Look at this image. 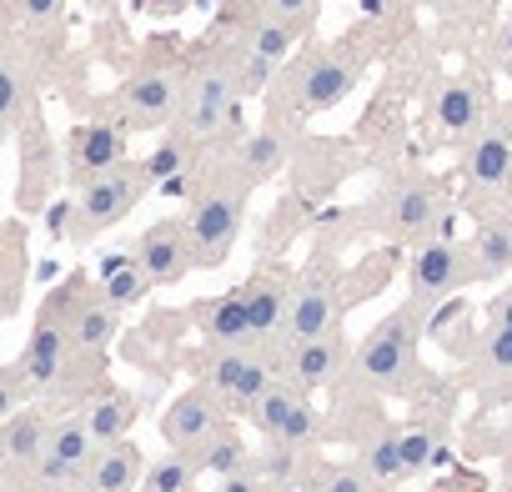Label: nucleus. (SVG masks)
<instances>
[{"mask_svg":"<svg viewBox=\"0 0 512 492\" xmlns=\"http://www.w3.org/2000/svg\"><path fill=\"white\" fill-rule=\"evenodd\" d=\"M116 101H121L126 126H136V131H161V126H171L176 111H181V76L166 71V66H146V71H136V76L121 86Z\"/></svg>","mask_w":512,"mask_h":492,"instance_id":"9d476101","label":"nucleus"},{"mask_svg":"<svg viewBox=\"0 0 512 492\" xmlns=\"http://www.w3.org/2000/svg\"><path fill=\"white\" fill-rule=\"evenodd\" d=\"M492 322H497V327H512V292H502V297L492 302Z\"/></svg>","mask_w":512,"mask_h":492,"instance_id":"c03bdc74","label":"nucleus"},{"mask_svg":"<svg viewBox=\"0 0 512 492\" xmlns=\"http://www.w3.org/2000/svg\"><path fill=\"white\" fill-rule=\"evenodd\" d=\"M196 166V141H186L181 131L176 136H161L151 151H146V161H141V176H146V186H181V176Z\"/></svg>","mask_w":512,"mask_h":492,"instance_id":"c85d7f7f","label":"nucleus"},{"mask_svg":"<svg viewBox=\"0 0 512 492\" xmlns=\"http://www.w3.org/2000/svg\"><path fill=\"white\" fill-rule=\"evenodd\" d=\"M81 417H86V432L96 437V447H111V442L131 437V427H136V402H131L126 392H101V397H91V402L81 407Z\"/></svg>","mask_w":512,"mask_h":492,"instance_id":"393cba45","label":"nucleus"},{"mask_svg":"<svg viewBox=\"0 0 512 492\" xmlns=\"http://www.w3.org/2000/svg\"><path fill=\"white\" fill-rule=\"evenodd\" d=\"M51 437V417L41 407H21L16 417L0 422V477H26Z\"/></svg>","mask_w":512,"mask_h":492,"instance_id":"f3484780","label":"nucleus"},{"mask_svg":"<svg viewBox=\"0 0 512 492\" xmlns=\"http://www.w3.org/2000/svg\"><path fill=\"white\" fill-rule=\"evenodd\" d=\"M241 46H246V56H256V61H267V66H277L292 46H297V26H287L282 16H256L251 26H246V36H241Z\"/></svg>","mask_w":512,"mask_h":492,"instance_id":"2f4dec72","label":"nucleus"},{"mask_svg":"<svg viewBox=\"0 0 512 492\" xmlns=\"http://www.w3.org/2000/svg\"><path fill=\"white\" fill-rule=\"evenodd\" d=\"M497 46H502V56L512 61V16H507V26H502V36H497Z\"/></svg>","mask_w":512,"mask_h":492,"instance_id":"a18cd8bd","label":"nucleus"},{"mask_svg":"<svg viewBox=\"0 0 512 492\" xmlns=\"http://www.w3.org/2000/svg\"><path fill=\"white\" fill-rule=\"evenodd\" d=\"M196 482H201L196 457L171 447V452H161L156 462H146V472H141V487H136V492H196Z\"/></svg>","mask_w":512,"mask_h":492,"instance_id":"7c9ffc66","label":"nucleus"},{"mask_svg":"<svg viewBox=\"0 0 512 492\" xmlns=\"http://www.w3.org/2000/svg\"><path fill=\"white\" fill-rule=\"evenodd\" d=\"M241 221H246V191H206V196L191 201L186 236H191L196 267H221L226 262V252L241 236Z\"/></svg>","mask_w":512,"mask_h":492,"instance_id":"39448f33","label":"nucleus"},{"mask_svg":"<svg viewBox=\"0 0 512 492\" xmlns=\"http://www.w3.org/2000/svg\"><path fill=\"white\" fill-rule=\"evenodd\" d=\"M432 462H437V437L432 432H402V467H407V477L427 472Z\"/></svg>","mask_w":512,"mask_h":492,"instance_id":"e433bc0d","label":"nucleus"},{"mask_svg":"<svg viewBox=\"0 0 512 492\" xmlns=\"http://www.w3.org/2000/svg\"><path fill=\"white\" fill-rule=\"evenodd\" d=\"M507 136H512V126H507Z\"/></svg>","mask_w":512,"mask_h":492,"instance_id":"09e8293b","label":"nucleus"},{"mask_svg":"<svg viewBox=\"0 0 512 492\" xmlns=\"http://www.w3.org/2000/svg\"><path fill=\"white\" fill-rule=\"evenodd\" d=\"M251 472L262 477L272 492H287V487H297V477H302V447H292V442H267L262 452H256Z\"/></svg>","mask_w":512,"mask_h":492,"instance_id":"473e14b6","label":"nucleus"},{"mask_svg":"<svg viewBox=\"0 0 512 492\" xmlns=\"http://www.w3.org/2000/svg\"><path fill=\"white\" fill-rule=\"evenodd\" d=\"M201 332L206 342L221 352V347H246L251 342V317H246V297L241 292H226L216 302L201 307Z\"/></svg>","mask_w":512,"mask_h":492,"instance_id":"5701e85b","label":"nucleus"},{"mask_svg":"<svg viewBox=\"0 0 512 492\" xmlns=\"http://www.w3.org/2000/svg\"><path fill=\"white\" fill-rule=\"evenodd\" d=\"M66 317V337H71V347L76 352H106L111 347V337H116V327H121V312L96 292V297H81L71 312H61Z\"/></svg>","mask_w":512,"mask_h":492,"instance_id":"4be33fe9","label":"nucleus"},{"mask_svg":"<svg viewBox=\"0 0 512 492\" xmlns=\"http://www.w3.org/2000/svg\"><path fill=\"white\" fill-rule=\"evenodd\" d=\"M292 166V141H287V131H251L246 141H241V171L251 176V181H277L282 171Z\"/></svg>","mask_w":512,"mask_h":492,"instance_id":"a878e982","label":"nucleus"},{"mask_svg":"<svg viewBox=\"0 0 512 492\" xmlns=\"http://www.w3.org/2000/svg\"><path fill=\"white\" fill-rule=\"evenodd\" d=\"M432 116L447 136H472V131H482V91L467 86V81H452V86L437 91Z\"/></svg>","mask_w":512,"mask_h":492,"instance_id":"cd10ccee","label":"nucleus"},{"mask_svg":"<svg viewBox=\"0 0 512 492\" xmlns=\"http://www.w3.org/2000/svg\"><path fill=\"white\" fill-rule=\"evenodd\" d=\"M267 11L302 31V26H312V21L322 16V0H267Z\"/></svg>","mask_w":512,"mask_h":492,"instance_id":"ea45409f","label":"nucleus"},{"mask_svg":"<svg viewBox=\"0 0 512 492\" xmlns=\"http://www.w3.org/2000/svg\"><path fill=\"white\" fill-rule=\"evenodd\" d=\"M21 106H26V71L11 56H0V126L16 121Z\"/></svg>","mask_w":512,"mask_h":492,"instance_id":"c9c22d12","label":"nucleus"},{"mask_svg":"<svg viewBox=\"0 0 512 492\" xmlns=\"http://www.w3.org/2000/svg\"><path fill=\"white\" fill-rule=\"evenodd\" d=\"M467 277H472L467 246L442 241V236H427L417 252H412V262H407V287H412L417 302H442V297L457 292Z\"/></svg>","mask_w":512,"mask_h":492,"instance_id":"9b49d317","label":"nucleus"},{"mask_svg":"<svg viewBox=\"0 0 512 492\" xmlns=\"http://www.w3.org/2000/svg\"><path fill=\"white\" fill-rule=\"evenodd\" d=\"M136 267L146 272L151 287H176L186 282V272L196 267V252H191V236H186V221H151L141 236H136Z\"/></svg>","mask_w":512,"mask_h":492,"instance_id":"1a4fd4ad","label":"nucleus"},{"mask_svg":"<svg viewBox=\"0 0 512 492\" xmlns=\"http://www.w3.org/2000/svg\"><path fill=\"white\" fill-rule=\"evenodd\" d=\"M26 397H31V387H26L21 367H0V422L16 417L26 407Z\"/></svg>","mask_w":512,"mask_h":492,"instance_id":"58836bf2","label":"nucleus"},{"mask_svg":"<svg viewBox=\"0 0 512 492\" xmlns=\"http://www.w3.org/2000/svg\"><path fill=\"white\" fill-rule=\"evenodd\" d=\"M211 492H272L262 477H256V472H241V477H221Z\"/></svg>","mask_w":512,"mask_h":492,"instance_id":"79ce46f5","label":"nucleus"},{"mask_svg":"<svg viewBox=\"0 0 512 492\" xmlns=\"http://www.w3.org/2000/svg\"><path fill=\"white\" fill-rule=\"evenodd\" d=\"M246 297V317H251V342H272L282 337L287 327V302H292V287L282 277H256L241 287Z\"/></svg>","mask_w":512,"mask_h":492,"instance_id":"412c9836","label":"nucleus"},{"mask_svg":"<svg viewBox=\"0 0 512 492\" xmlns=\"http://www.w3.org/2000/svg\"><path fill=\"white\" fill-rule=\"evenodd\" d=\"M412 367H417V317L412 312L382 317L352 357V377L372 392H397L412 377Z\"/></svg>","mask_w":512,"mask_h":492,"instance_id":"f03ea898","label":"nucleus"},{"mask_svg":"<svg viewBox=\"0 0 512 492\" xmlns=\"http://www.w3.org/2000/svg\"><path fill=\"white\" fill-rule=\"evenodd\" d=\"M467 257H472V277L477 282H497L512 272V221H487L472 246H467Z\"/></svg>","mask_w":512,"mask_h":492,"instance_id":"bb28decb","label":"nucleus"},{"mask_svg":"<svg viewBox=\"0 0 512 492\" xmlns=\"http://www.w3.org/2000/svg\"><path fill=\"white\" fill-rule=\"evenodd\" d=\"M377 216H382V226H387L392 236H422V241H427L432 226L442 221V196H437L432 181L402 176V181H392L387 196L377 201Z\"/></svg>","mask_w":512,"mask_h":492,"instance_id":"ddd939ff","label":"nucleus"},{"mask_svg":"<svg viewBox=\"0 0 512 492\" xmlns=\"http://www.w3.org/2000/svg\"><path fill=\"white\" fill-rule=\"evenodd\" d=\"M317 492H382V482L357 462V467H337V472H327V477L317 482Z\"/></svg>","mask_w":512,"mask_h":492,"instance_id":"4c0bfd02","label":"nucleus"},{"mask_svg":"<svg viewBox=\"0 0 512 492\" xmlns=\"http://www.w3.org/2000/svg\"><path fill=\"white\" fill-rule=\"evenodd\" d=\"M337 317H342L337 287H332L327 277H302V282L292 287L282 337H287V342H312V337H327V332H337Z\"/></svg>","mask_w":512,"mask_h":492,"instance_id":"2eb2a0df","label":"nucleus"},{"mask_svg":"<svg viewBox=\"0 0 512 492\" xmlns=\"http://www.w3.org/2000/svg\"><path fill=\"white\" fill-rule=\"evenodd\" d=\"M362 467H367L382 487L402 482V477H407V467H402V432H377V437L362 447Z\"/></svg>","mask_w":512,"mask_h":492,"instance_id":"72a5a7b5","label":"nucleus"},{"mask_svg":"<svg viewBox=\"0 0 512 492\" xmlns=\"http://www.w3.org/2000/svg\"><path fill=\"white\" fill-rule=\"evenodd\" d=\"M91 457H96V437L86 432V417H81V412L56 417L41 462H36L21 482H26V492H71V487H81Z\"/></svg>","mask_w":512,"mask_h":492,"instance_id":"7ed1b4c3","label":"nucleus"},{"mask_svg":"<svg viewBox=\"0 0 512 492\" xmlns=\"http://www.w3.org/2000/svg\"><path fill=\"white\" fill-rule=\"evenodd\" d=\"M272 382H277V377H272L267 357H256V352H246V347H221V352L206 362V387H211L226 407H251Z\"/></svg>","mask_w":512,"mask_h":492,"instance_id":"4468645a","label":"nucleus"},{"mask_svg":"<svg viewBox=\"0 0 512 492\" xmlns=\"http://www.w3.org/2000/svg\"><path fill=\"white\" fill-rule=\"evenodd\" d=\"M226 427V402L211 387H186L181 397H171V407L161 412V437L176 452H196L206 437H216Z\"/></svg>","mask_w":512,"mask_h":492,"instance_id":"f8f14e48","label":"nucleus"},{"mask_svg":"<svg viewBox=\"0 0 512 492\" xmlns=\"http://www.w3.org/2000/svg\"><path fill=\"white\" fill-rule=\"evenodd\" d=\"M196 467H201V477H241V472H251V462H256V452H251V442L241 437V432H231V427H221L216 437H206L196 452Z\"/></svg>","mask_w":512,"mask_h":492,"instance_id":"b1692460","label":"nucleus"},{"mask_svg":"<svg viewBox=\"0 0 512 492\" xmlns=\"http://www.w3.org/2000/svg\"><path fill=\"white\" fill-rule=\"evenodd\" d=\"M497 492H512V482H507V487H497Z\"/></svg>","mask_w":512,"mask_h":492,"instance_id":"de8ad7c7","label":"nucleus"},{"mask_svg":"<svg viewBox=\"0 0 512 492\" xmlns=\"http://www.w3.org/2000/svg\"><path fill=\"white\" fill-rule=\"evenodd\" d=\"M462 176L472 191H502L512 186V136L507 126H482L467 146V161H462Z\"/></svg>","mask_w":512,"mask_h":492,"instance_id":"a211bd4d","label":"nucleus"},{"mask_svg":"<svg viewBox=\"0 0 512 492\" xmlns=\"http://www.w3.org/2000/svg\"><path fill=\"white\" fill-rule=\"evenodd\" d=\"M357 81H362V61L357 56H347V51H317L312 61L297 66L292 101H297L302 116H322V111L342 106L357 91Z\"/></svg>","mask_w":512,"mask_h":492,"instance_id":"423d86ee","label":"nucleus"},{"mask_svg":"<svg viewBox=\"0 0 512 492\" xmlns=\"http://www.w3.org/2000/svg\"><path fill=\"white\" fill-rule=\"evenodd\" d=\"M66 156H71V171L81 181L96 176V171H111V166L126 161V131L111 126V121H86V126L71 131V151Z\"/></svg>","mask_w":512,"mask_h":492,"instance_id":"aec40b11","label":"nucleus"},{"mask_svg":"<svg viewBox=\"0 0 512 492\" xmlns=\"http://www.w3.org/2000/svg\"><path fill=\"white\" fill-rule=\"evenodd\" d=\"M241 86L231 61H206L191 81H181V111H176V131L186 141H216L226 131H241V106H236Z\"/></svg>","mask_w":512,"mask_h":492,"instance_id":"f257e3e1","label":"nucleus"},{"mask_svg":"<svg viewBox=\"0 0 512 492\" xmlns=\"http://www.w3.org/2000/svg\"><path fill=\"white\" fill-rule=\"evenodd\" d=\"M146 292H151V282H146V272L136 267V257H106V262H101V297H106L116 312L146 302Z\"/></svg>","mask_w":512,"mask_h":492,"instance_id":"c756f323","label":"nucleus"},{"mask_svg":"<svg viewBox=\"0 0 512 492\" xmlns=\"http://www.w3.org/2000/svg\"><path fill=\"white\" fill-rule=\"evenodd\" d=\"M347 367H352V357H347L342 332H327V337H312V342H292V352H287V382L302 387V392L332 387Z\"/></svg>","mask_w":512,"mask_h":492,"instance_id":"dca6fc26","label":"nucleus"},{"mask_svg":"<svg viewBox=\"0 0 512 492\" xmlns=\"http://www.w3.org/2000/svg\"><path fill=\"white\" fill-rule=\"evenodd\" d=\"M251 427L262 432L267 442H292V447H307L317 437V407L307 402L302 387L292 382H272L262 397H256L251 407Z\"/></svg>","mask_w":512,"mask_h":492,"instance_id":"0eeeda50","label":"nucleus"},{"mask_svg":"<svg viewBox=\"0 0 512 492\" xmlns=\"http://www.w3.org/2000/svg\"><path fill=\"white\" fill-rule=\"evenodd\" d=\"M482 372L512 382V327H497V322L487 327V337H482Z\"/></svg>","mask_w":512,"mask_h":492,"instance_id":"f704fd0d","label":"nucleus"},{"mask_svg":"<svg viewBox=\"0 0 512 492\" xmlns=\"http://www.w3.org/2000/svg\"><path fill=\"white\" fill-rule=\"evenodd\" d=\"M141 191H146V176L141 166H111V171H96L81 181V196H76V226L71 236H91V231H106L116 221H126L136 206H141Z\"/></svg>","mask_w":512,"mask_h":492,"instance_id":"20e7f679","label":"nucleus"},{"mask_svg":"<svg viewBox=\"0 0 512 492\" xmlns=\"http://www.w3.org/2000/svg\"><path fill=\"white\" fill-rule=\"evenodd\" d=\"M161 6H166V11H181V6H186V0H161Z\"/></svg>","mask_w":512,"mask_h":492,"instance_id":"49530a36","label":"nucleus"},{"mask_svg":"<svg viewBox=\"0 0 512 492\" xmlns=\"http://www.w3.org/2000/svg\"><path fill=\"white\" fill-rule=\"evenodd\" d=\"M71 337H66V317H61V307H46L41 317H36V327H31V337H26V352H21V377H26V387H31V397L36 392H51V387H61L66 382V367H71Z\"/></svg>","mask_w":512,"mask_h":492,"instance_id":"6e6552de","label":"nucleus"},{"mask_svg":"<svg viewBox=\"0 0 512 492\" xmlns=\"http://www.w3.org/2000/svg\"><path fill=\"white\" fill-rule=\"evenodd\" d=\"M141 472H146V457L131 437L111 442V447H96L86 477H81V492H136L141 487Z\"/></svg>","mask_w":512,"mask_h":492,"instance_id":"6ab92c4d","label":"nucleus"},{"mask_svg":"<svg viewBox=\"0 0 512 492\" xmlns=\"http://www.w3.org/2000/svg\"><path fill=\"white\" fill-rule=\"evenodd\" d=\"M422 11H437V16H452V11H467L472 0H417Z\"/></svg>","mask_w":512,"mask_h":492,"instance_id":"37998d69","label":"nucleus"},{"mask_svg":"<svg viewBox=\"0 0 512 492\" xmlns=\"http://www.w3.org/2000/svg\"><path fill=\"white\" fill-rule=\"evenodd\" d=\"M16 11H21V21L46 26V21H56V16L66 11V0H16Z\"/></svg>","mask_w":512,"mask_h":492,"instance_id":"a19ab883","label":"nucleus"}]
</instances>
